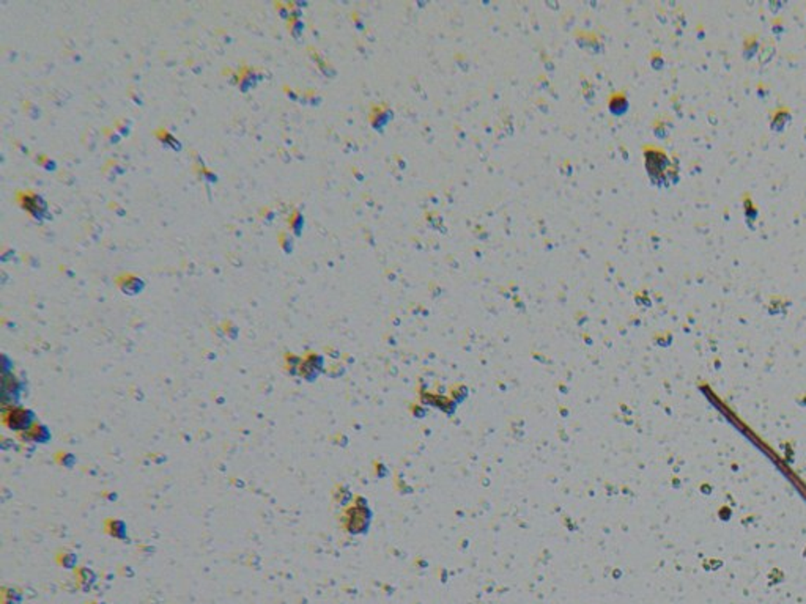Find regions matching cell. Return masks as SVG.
Listing matches in <instances>:
<instances>
[{"label":"cell","instance_id":"6da1fadb","mask_svg":"<svg viewBox=\"0 0 806 604\" xmlns=\"http://www.w3.org/2000/svg\"><path fill=\"white\" fill-rule=\"evenodd\" d=\"M646 167L651 177L656 180V183H669V180L675 178L678 170L669 161L668 154L661 150L646 152Z\"/></svg>","mask_w":806,"mask_h":604},{"label":"cell","instance_id":"7a4b0ae2","mask_svg":"<svg viewBox=\"0 0 806 604\" xmlns=\"http://www.w3.org/2000/svg\"><path fill=\"white\" fill-rule=\"evenodd\" d=\"M2 419H4V424L6 425L8 430H13V431L21 433V434L25 431H29L30 428L37 424L35 414L32 412L30 409H24V408H19V406L4 408Z\"/></svg>","mask_w":806,"mask_h":604},{"label":"cell","instance_id":"3957f363","mask_svg":"<svg viewBox=\"0 0 806 604\" xmlns=\"http://www.w3.org/2000/svg\"><path fill=\"white\" fill-rule=\"evenodd\" d=\"M369 521H370V511L367 506L362 504L361 505L356 504L352 509L347 510L343 524H345V529L350 534H362V532H366Z\"/></svg>","mask_w":806,"mask_h":604},{"label":"cell","instance_id":"277c9868","mask_svg":"<svg viewBox=\"0 0 806 604\" xmlns=\"http://www.w3.org/2000/svg\"><path fill=\"white\" fill-rule=\"evenodd\" d=\"M323 370V357L318 354H309L301 361L300 375L305 381H314Z\"/></svg>","mask_w":806,"mask_h":604},{"label":"cell","instance_id":"5b68a950","mask_svg":"<svg viewBox=\"0 0 806 604\" xmlns=\"http://www.w3.org/2000/svg\"><path fill=\"white\" fill-rule=\"evenodd\" d=\"M21 436L25 438L27 441H34V443H41V444H44V443H48V439L51 438V433H49V430H48V428L44 427V425L35 424L34 427L30 428L29 431L22 433Z\"/></svg>","mask_w":806,"mask_h":604}]
</instances>
